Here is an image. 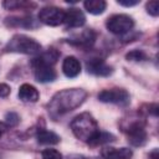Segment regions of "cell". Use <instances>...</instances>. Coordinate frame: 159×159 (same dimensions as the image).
I'll use <instances>...</instances> for the list:
<instances>
[{
  "label": "cell",
  "instance_id": "9a60e30c",
  "mask_svg": "<svg viewBox=\"0 0 159 159\" xmlns=\"http://www.w3.org/2000/svg\"><path fill=\"white\" fill-rule=\"evenodd\" d=\"M86 10L92 15H99L106 10V1L103 0H87L83 2Z\"/></svg>",
  "mask_w": 159,
  "mask_h": 159
},
{
  "label": "cell",
  "instance_id": "ac0fdd59",
  "mask_svg": "<svg viewBox=\"0 0 159 159\" xmlns=\"http://www.w3.org/2000/svg\"><path fill=\"white\" fill-rule=\"evenodd\" d=\"M94 39H96V34L92 30H86L80 36H76L71 41L75 42L76 45H86V46H88V45H92L94 42Z\"/></svg>",
  "mask_w": 159,
  "mask_h": 159
},
{
  "label": "cell",
  "instance_id": "7c38bea8",
  "mask_svg": "<svg viewBox=\"0 0 159 159\" xmlns=\"http://www.w3.org/2000/svg\"><path fill=\"white\" fill-rule=\"evenodd\" d=\"M40 94H39V91L29 84V83H24L20 86V89H19V98L22 101V102H31V103H35L37 102Z\"/></svg>",
  "mask_w": 159,
  "mask_h": 159
},
{
  "label": "cell",
  "instance_id": "603a6c76",
  "mask_svg": "<svg viewBox=\"0 0 159 159\" xmlns=\"http://www.w3.org/2000/svg\"><path fill=\"white\" fill-rule=\"evenodd\" d=\"M147 12L150 14L152 16H158L159 15V2L158 1H149L147 2Z\"/></svg>",
  "mask_w": 159,
  "mask_h": 159
},
{
  "label": "cell",
  "instance_id": "d6986e66",
  "mask_svg": "<svg viewBox=\"0 0 159 159\" xmlns=\"http://www.w3.org/2000/svg\"><path fill=\"white\" fill-rule=\"evenodd\" d=\"M2 6L6 7L7 10H15V9H25L27 6H35V4L31 2H26V1H14V0H9V1H4Z\"/></svg>",
  "mask_w": 159,
  "mask_h": 159
},
{
  "label": "cell",
  "instance_id": "d4e9b609",
  "mask_svg": "<svg viewBox=\"0 0 159 159\" xmlns=\"http://www.w3.org/2000/svg\"><path fill=\"white\" fill-rule=\"evenodd\" d=\"M138 2H139L138 0H132V1H130V0H129V1H128V0H127V1H125V0H118V4H119V5H123V6H134V5H137Z\"/></svg>",
  "mask_w": 159,
  "mask_h": 159
},
{
  "label": "cell",
  "instance_id": "484cf974",
  "mask_svg": "<svg viewBox=\"0 0 159 159\" xmlns=\"http://www.w3.org/2000/svg\"><path fill=\"white\" fill-rule=\"evenodd\" d=\"M148 159H159V152H158V149H153V150L149 153Z\"/></svg>",
  "mask_w": 159,
  "mask_h": 159
},
{
  "label": "cell",
  "instance_id": "8992f818",
  "mask_svg": "<svg viewBox=\"0 0 159 159\" xmlns=\"http://www.w3.org/2000/svg\"><path fill=\"white\" fill-rule=\"evenodd\" d=\"M65 11L57 6L42 7L39 12V20L48 26H58L63 22Z\"/></svg>",
  "mask_w": 159,
  "mask_h": 159
},
{
  "label": "cell",
  "instance_id": "ba28073f",
  "mask_svg": "<svg viewBox=\"0 0 159 159\" xmlns=\"http://www.w3.org/2000/svg\"><path fill=\"white\" fill-rule=\"evenodd\" d=\"M86 68L88 71V73L96 75V76H109L112 73V67L109 65H107L103 60L101 58H91L89 61H87L86 63Z\"/></svg>",
  "mask_w": 159,
  "mask_h": 159
},
{
  "label": "cell",
  "instance_id": "ffe728a7",
  "mask_svg": "<svg viewBox=\"0 0 159 159\" xmlns=\"http://www.w3.org/2000/svg\"><path fill=\"white\" fill-rule=\"evenodd\" d=\"M125 58L128 61H144V60H147V55L140 50H134V51H130L129 53H127Z\"/></svg>",
  "mask_w": 159,
  "mask_h": 159
},
{
  "label": "cell",
  "instance_id": "7402d4cb",
  "mask_svg": "<svg viewBox=\"0 0 159 159\" xmlns=\"http://www.w3.org/2000/svg\"><path fill=\"white\" fill-rule=\"evenodd\" d=\"M19 120H20V118L15 112H9L5 116V124L7 127H15L19 123Z\"/></svg>",
  "mask_w": 159,
  "mask_h": 159
},
{
  "label": "cell",
  "instance_id": "9c48e42d",
  "mask_svg": "<svg viewBox=\"0 0 159 159\" xmlns=\"http://www.w3.org/2000/svg\"><path fill=\"white\" fill-rule=\"evenodd\" d=\"M103 159H130L133 155L132 149L129 148H103L101 152Z\"/></svg>",
  "mask_w": 159,
  "mask_h": 159
},
{
  "label": "cell",
  "instance_id": "52a82bcc",
  "mask_svg": "<svg viewBox=\"0 0 159 159\" xmlns=\"http://www.w3.org/2000/svg\"><path fill=\"white\" fill-rule=\"evenodd\" d=\"M58 57H60V52H58L57 50H55V48H48L47 51H45V52L40 53L39 56H36V57L32 60L31 65H32L34 68H36V67H43V66H46V67H52V66L57 62Z\"/></svg>",
  "mask_w": 159,
  "mask_h": 159
},
{
  "label": "cell",
  "instance_id": "30bf717a",
  "mask_svg": "<svg viewBox=\"0 0 159 159\" xmlns=\"http://www.w3.org/2000/svg\"><path fill=\"white\" fill-rule=\"evenodd\" d=\"M63 22L68 26V27H80L86 22V17L83 15V12L80 9H70L67 11H65V19Z\"/></svg>",
  "mask_w": 159,
  "mask_h": 159
},
{
  "label": "cell",
  "instance_id": "44dd1931",
  "mask_svg": "<svg viewBox=\"0 0 159 159\" xmlns=\"http://www.w3.org/2000/svg\"><path fill=\"white\" fill-rule=\"evenodd\" d=\"M41 157H42V159H63V158H62V154H61L58 150L51 149V148L42 150Z\"/></svg>",
  "mask_w": 159,
  "mask_h": 159
},
{
  "label": "cell",
  "instance_id": "e0dca14e",
  "mask_svg": "<svg viewBox=\"0 0 159 159\" xmlns=\"http://www.w3.org/2000/svg\"><path fill=\"white\" fill-rule=\"evenodd\" d=\"M6 24L9 26H24V27H36L35 20L30 16L27 17H9L6 19Z\"/></svg>",
  "mask_w": 159,
  "mask_h": 159
},
{
  "label": "cell",
  "instance_id": "277c9868",
  "mask_svg": "<svg viewBox=\"0 0 159 159\" xmlns=\"http://www.w3.org/2000/svg\"><path fill=\"white\" fill-rule=\"evenodd\" d=\"M106 26L114 35H124L133 29L134 21L130 16L125 14H117L107 19Z\"/></svg>",
  "mask_w": 159,
  "mask_h": 159
},
{
  "label": "cell",
  "instance_id": "5bb4252c",
  "mask_svg": "<svg viewBox=\"0 0 159 159\" xmlns=\"http://www.w3.org/2000/svg\"><path fill=\"white\" fill-rule=\"evenodd\" d=\"M36 139L40 144H46V145H52V144L60 143V137L55 132L46 130V129L39 130L36 134Z\"/></svg>",
  "mask_w": 159,
  "mask_h": 159
},
{
  "label": "cell",
  "instance_id": "cb8c5ba5",
  "mask_svg": "<svg viewBox=\"0 0 159 159\" xmlns=\"http://www.w3.org/2000/svg\"><path fill=\"white\" fill-rule=\"evenodd\" d=\"M10 86L6 83H0V97H6L10 94Z\"/></svg>",
  "mask_w": 159,
  "mask_h": 159
},
{
  "label": "cell",
  "instance_id": "4316f807",
  "mask_svg": "<svg viewBox=\"0 0 159 159\" xmlns=\"http://www.w3.org/2000/svg\"><path fill=\"white\" fill-rule=\"evenodd\" d=\"M6 129H7V125H6L5 123L0 122V138H1V137H2V134L6 132Z\"/></svg>",
  "mask_w": 159,
  "mask_h": 159
},
{
  "label": "cell",
  "instance_id": "8fae6325",
  "mask_svg": "<svg viewBox=\"0 0 159 159\" xmlns=\"http://www.w3.org/2000/svg\"><path fill=\"white\" fill-rule=\"evenodd\" d=\"M62 71L66 77H77L81 72V63L75 56H67L62 62Z\"/></svg>",
  "mask_w": 159,
  "mask_h": 159
},
{
  "label": "cell",
  "instance_id": "3957f363",
  "mask_svg": "<svg viewBox=\"0 0 159 159\" xmlns=\"http://www.w3.org/2000/svg\"><path fill=\"white\" fill-rule=\"evenodd\" d=\"M5 51L25 55H37L41 52V45L36 40L25 35H15L5 46Z\"/></svg>",
  "mask_w": 159,
  "mask_h": 159
},
{
  "label": "cell",
  "instance_id": "5b68a950",
  "mask_svg": "<svg viewBox=\"0 0 159 159\" xmlns=\"http://www.w3.org/2000/svg\"><path fill=\"white\" fill-rule=\"evenodd\" d=\"M98 99L104 103H113L127 106L129 103V93L123 88H112V89H103L98 94Z\"/></svg>",
  "mask_w": 159,
  "mask_h": 159
},
{
  "label": "cell",
  "instance_id": "4fadbf2b",
  "mask_svg": "<svg viewBox=\"0 0 159 159\" xmlns=\"http://www.w3.org/2000/svg\"><path fill=\"white\" fill-rule=\"evenodd\" d=\"M35 70V78L36 81L41 82V83H47V82H52L56 80L57 75L56 71L52 67H36Z\"/></svg>",
  "mask_w": 159,
  "mask_h": 159
},
{
  "label": "cell",
  "instance_id": "6da1fadb",
  "mask_svg": "<svg viewBox=\"0 0 159 159\" xmlns=\"http://www.w3.org/2000/svg\"><path fill=\"white\" fill-rule=\"evenodd\" d=\"M87 98V92L81 88H71L57 92L47 104L50 116L53 119L76 109Z\"/></svg>",
  "mask_w": 159,
  "mask_h": 159
},
{
  "label": "cell",
  "instance_id": "2e32d148",
  "mask_svg": "<svg viewBox=\"0 0 159 159\" xmlns=\"http://www.w3.org/2000/svg\"><path fill=\"white\" fill-rule=\"evenodd\" d=\"M116 140V137L111 133H107V132H98L89 142L88 144L89 145H102V144H107V143H111V142H114Z\"/></svg>",
  "mask_w": 159,
  "mask_h": 159
},
{
  "label": "cell",
  "instance_id": "7a4b0ae2",
  "mask_svg": "<svg viewBox=\"0 0 159 159\" xmlns=\"http://www.w3.org/2000/svg\"><path fill=\"white\" fill-rule=\"evenodd\" d=\"M71 129L76 138L88 143L98 132V124L92 114L84 112L76 116L71 122Z\"/></svg>",
  "mask_w": 159,
  "mask_h": 159
}]
</instances>
